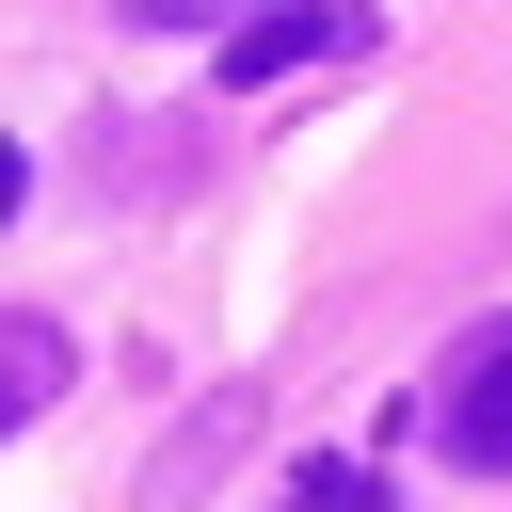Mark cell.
<instances>
[{
    "instance_id": "277c9868",
    "label": "cell",
    "mask_w": 512,
    "mask_h": 512,
    "mask_svg": "<svg viewBox=\"0 0 512 512\" xmlns=\"http://www.w3.org/2000/svg\"><path fill=\"white\" fill-rule=\"evenodd\" d=\"M288 512H384V480H368V464H304V480H288Z\"/></svg>"
},
{
    "instance_id": "5b68a950",
    "label": "cell",
    "mask_w": 512,
    "mask_h": 512,
    "mask_svg": "<svg viewBox=\"0 0 512 512\" xmlns=\"http://www.w3.org/2000/svg\"><path fill=\"white\" fill-rule=\"evenodd\" d=\"M144 32H240V0H128Z\"/></svg>"
},
{
    "instance_id": "8992f818",
    "label": "cell",
    "mask_w": 512,
    "mask_h": 512,
    "mask_svg": "<svg viewBox=\"0 0 512 512\" xmlns=\"http://www.w3.org/2000/svg\"><path fill=\"white\" fill-rule=\"evenodd\" d=\"M16 192H32V160H16V144H0V224H16Z\"/></svg>"
},
{
    "instance_id": "3957f363",
    "label": "cell",
    "mask_w": 512,
    "mask_h": 512,
    "mask_svg": "<svg viewBox=\"0 0 512 512\" xmlns=\"http://www.w3.org/2000/svg\"><path fill=\"white\" fill-rule=\"evenodd\" d=\"M48 384H64V336H48V320H0V432H16Z\"/></svg>"
},
{
    "instance_id": "6da1fadb",
    "label": "cell",
    "mask_w": 512,
    "mask_h": 512,
    "mask_svg": "<svg viewBox=\"0 0 512 512\" xmlns=\"http://www.w3.org/2000/svg\"><path fill=\"white\" fill-rule=\"evenodd\" d=\"M432 448L464 480H512V320H480L448 368H432Z\"/></svg>"
},
{
    "instance_id": "7a4b0ae2",
    "label": "cell",
    "mask_w": 512,
    "mask_h": 512,
    "mask_svg": "<svg viewBox=\"0 0 512 512\" xmlns=\"http://www.w3.org/2000/svg\"><path fill=\"white\" fill-rule=\"evenodd\" d=\"M320 48H368V0H288V16H240L208 64H224V96H256V80H288V64H320Z\"/></svg>"
}]
</instances>
